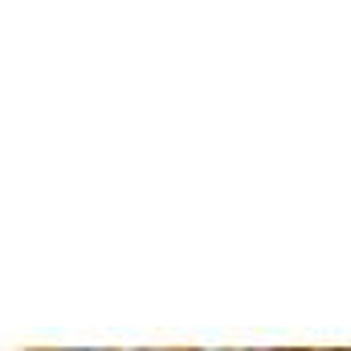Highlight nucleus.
<instances>
[{"label": "nucleus", "mask_w": 351, "mask_h": 351, "mask_svg": "<svg viewBox=\"0 0 351 351\" xmlns=\"http://www.w3.org/2000/svg\"><path fill=\"white\" fill-rule=\"evenodd\" d=\"M49 351H119V348H49Z\"/></svg>", "instance_id": "1"}, {"label": "nucleus", "mask_w": 351, "mask_h": 351, "mask_svg": "<svg viewBox=\"0 0 351 351\" xmlns=\"http://www.w3.org/2000/svg\"><path fill=\"white\" fill-rule=\"evenodd\" d=\"M184 351H233V348H217V343H204V348H184Z\"/></svg>", "instance_id": "2"}, {"label": "nucleus", "mask_w": 351, "mask_h": 351, "mask_svg": "<svg viewBox=\"0 0 351 351\" xmlns=\"http://www.w3.org/2000/svg\"><path fill=\"white\" fill-rule=\"evenodd\" d=\"M135 351H164V348H135Z\"/></svg>", "instance_id": "3"}]
</instances>
